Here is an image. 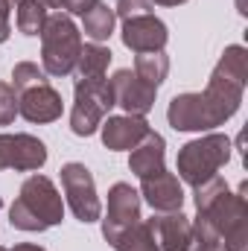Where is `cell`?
<instances>
[{
	"label": "cell",
	"mask_w": 248,
	"mask_h": 251,
	"mask_svg": "<svg viewBox=\"0 0 248 251\" xmlns=\"http://www.w3.org/2000/svg\"><path fill=\"white\" fill-rule=\"evenodd\" d=\"M246 82L248 50L243 44H231L225 47L222 59L216 62L204 91L173 97L167 108V120L175 131H210L240 111Z\"/></svg>",
	"instance_id": "obj_1"
},
{
	"label": "cell",
	"mask_w": 248,
	"mask_h": 251,
	"mask_svg": "<svg viewBox=\"0 0 248 251\" xmlns=\"http://www.w3.org/2000/svg\"><path fill=\"white\" fill-rule=\"evenodd\" d=\"M196 190V210L198 219H204L222 240L228 251H246L248 249V201L246 184L231 193V187L213 176L210 181L198 184Z\"/></svg>",
	"instance_id": "obj_2"
},
{
	"label": "cell",
	"mask_w": 248,
	"mask_h": 251,
	"mask_svg": "<svg viewBox=\"0 0 248 251\" xmlns=\"http://www.w3.org/2000/svg\"><path fill=\"white\" fill-rule=\"evenodd\" d=\"M64 219V201L59 196L56 184L47 176H29L18 199L9 207V222L18 231H29V234H41L53 225H59Z\"/></svg>",
	"instance_id": "obj_3"
},
{
	"label": "cell",
	"mask_w": 248,
	"mask_h": 251,
	"mask_svg": "<svg viewBox=\"0 0 248 251\" xmlns=\"http://www.w3.org/2000/svg\"><path fill=\"white\" fill-rule=\"evenodd\" d=\"M231 161V140L225 134H204L181 146L178 152V176L190 187H198L219 176V170Z\"/></svg>",
	"instance_id": "obj_4"
},
{
	"label": "cell",
	"mask_w": 248,
	"mask_h": 251,
	"mask_svg": "<svg viewBox=\"0 0 248 251\" xmlns=\"http://www.w3.org/2000/svg\"><path fill=\"white\" fill-rule=\"evenodd\" d=\"M82 53V35L70 15H50L41 32V67L47 76H70Z\"/></svg>",
	"instance_id": "obj_5"
},
{
	"label": "cell",
	"mask_w": 248,
	"mask_h": 251,
	"mask_svg": "<svg viewBox=\"0 0 248 251\" xmlns=\"http://www.w3.org/2000/svg\"><path fill=\"white\" fill-rule=\"evenodd\" d=\"M114 108V94L108 79H76L73 88V108H70V128L79 137H91L105 114Z\"/></svg>",
	"instance_id": "obj_6"
},
{
	"label": "cell",
	"mask_w": 248,
	"mask_h": 251,
	"mask_svg": "<svg viewBox=\"0 0 248 251\" xmlns=\"http://www.w3.org/2000/svg\"><path fill=\"white\" fill-rule=\"evenodd\" d=\"M62 190L64 199H67V207L73 210V216L79 222H97L102 216V204H99V196H97V184H94V176L85 164H64L62 167Z\"/></svg>",
	"instance_id": "obj_7"
},
{
	"label": "cell",
	"mask_w": 248,
	"mask_h": 251,
	"mask_svg": "<svg viewBox=\"0 0 248 251\" xmlns=\"http://www.w3.org/2000/svg\"><path fill=\"white\" fill-rule=\"evenodd\" d=\"M137 222H140V193L125 181H117L108 190V210L102 219V237L114 246Z\"/></svg>",
	"instance_id": "obj_8"
},
{
	"label": "cell",
	"mask_w": 248,
	"mask_h": 251,
	"mask_svg": "<svg viewBox=\"0 0 248 251\" xmlns=\"http://www.w3.org/2000/svg\"><path fill=\"white\" fill-rule=\"evenodd\" d=\"M47 164V146L32 134H0V170L35 173Z\"/></svg>",
	"instance_id": "obj_9"
},
{
	"label": "cell",
	"mask_w": 248,
	"mask_h": 251,
	"mask_svg": "<svg viewBox=\"0 0 248 251\" xmlns=\"http://www.w3.org/2000/svg\"><path fill=\"white\" fill-rule=\"evenodd\" d=\"M111 94H114V105L125 108V114H134V117H146L155 105V97H158V88L143 82L137 73L131 70H117L111 79Z\"/></svg>",
	"instance_id": "obj_10"
},
{
	"label": "cell",
	"mask_w": 248,
	"mask_h": 251,
	"mask_svg": "<svg viewBox=\"0 0 248 251\" xmlns=\"http://www.w3.org/2000/svg\"><path fill=\"white\" fill-rule=\"evenodd\" d=\"M167 24L155 15H137L123 21V44L134 53H158L167 47Z\"/></svg>",
	"instance_id": "obj_11"
},
{
	"label": "cell",
	"mask_w": 248,
	"mask_h": 251,
	"mask_svg": "<svg viewBox=\"0 0 248 251\" xmlns=\"http://www.w3.org/2000/svg\"><path fill=\"white\" fill-rule=\"evenodd\" d=\"M140 196L152 204L155 213H173V210H181V204H184V187H181L178 176L170 170L140 178Z\"/></svg>",
	"instance_id": "obj_12"
},
{
	"label": "cell",
	"mask_w": 248,
	"mask_h": 251,
	"mask_svg": "<svg viewBox=\"0 0 248 251\" xmlns=\"http://www.w3.org/2000/svg\"><path fill=\"white\" fill-rule=\"evenodd\" d=\"M62 111H64L62 94L56 88H50V82L18 94V114L29 123H53V120L62 117Z\"/></svg>",
	"instance_id": "obj_13"
},
{
	"label": "cell",
	"mask_w": 248,
	"mask_h": 251,
	"mask_svg": "<svg viewBox=\"0 0 248 251\" xmlns=\"http://www.w3.org/2000/svg\"><path fill=\"white\" fill-rule=\"evenodd\" d=\"M149 228L155 234V243L161 251H190L193 243V222L181 210L173 213H155L149 219Z\"/></svg>",
	"instance_id": "obj_14"
},
{
	"label": "cell",
	"mask_w": 248,
	"mask_h": 251,
	"mask_svg": "<svg viewBox=\"0 0 248 251\" xmlns=\"http://www.w3.org/2000/svg\"><path fill=\"white\" fill-rule=\"evenodd\" d=\"M102 131V143L111 152H123V149H134L152 128L146 123V117H134V114H123V117H108L99 126Z\"/></svg>",
	"instance_id": "obj_15"
},
{
	"label": "cell",
	"mask_w": 248,
	"mask_h": 251,
	"mask_svg": "<svg viewBox=\"0 0 248 251\" xmlns=\"http://www.w3.org/2000/svg\"><path fill=\"white\" fill-rule=\"evenodd\" d=\"M164 158H167V143H164V137H161L158 131H149V134L131 149V155H128V170H131L137 178H149V176L167 170V167H164Z\"/></svg>",
	"instance_id": "obj_16"
},
{
	"label": "cell",
	"mask_w": 248,
	"mask_h": 251,
	"mask_svg": "<svg viewBox=\"0 0 248 251\" xmlns=\"http://www.w3.org/2000/svg\"><path fill=\"white\" fill-rule=\"evenodd\" d=\"M114 21H117L114 9H111L108 3H99V0H97V3L82 15V29H85V35H88L94 44H102V41L111 38Z\"/></svg>",
	"instance_id": "obj_17"
},
{
	"label": "cell",
	"mask_w": 248,
	"mask_h": 251,
	"mask_svg": "<svg viewBox=\"0 0 248 251\" xmlns=\"http://www.w3.org/2000/svg\"><path fill=\"white\" fill-rule=\"evenodd\" d=\"M111 64V50L102 44H85L76 62V79H105Z\"/></svg>",
	"instance_id": "obj_18"
},
{
	"label": "cell",
	"mask_w": 248,
	"mask_h": 251,
	"mask_svg": "<svg viewBox=\"0 0 248 251\" xmlns=\"http://www.w3.org/2000/svg\"><path fill=\"white\" fill-rule=\"evenodd\" d=\"M47 3L44 0H18V29L24 35H41L47 24Z\"/></svg>",
	"instance_id": "obj_19"
},
{
	"label": "cell",
	"mask_w": 248,
	"mask_h": 251,
	"mask_svg": "<svg viewBox=\"0 0 248 251\" xmlns=\"http://www.w3.org/2000/svg\"><path fill=\"white\" fill-rule=\"evenodd\" d=\"M134 73L143 79V82H149V85H161L164 79H167V73H170V59H167V53L164 50H158V53H137V59H134Z\"/></svg>",
	"instance_id": "obj_20"
},
{
	"label": "cell",
	"mask_w": 248,
	"mask_h": 251,
	"mask_svg": "<svg viewBox=\"0 0 248 251\" xmlns=\"http://www.w3.org/2000/svg\"><path fill=\"white\" fill-rule=\"evenodd\" d=\"M114 249L117 251H161L158 243H155L152 228H149V219H140L137 225H131L123 237L114 243Z\"/></svg>",
	"instance_id": "obj_21"
},
{
	"label": "cell",
	"mask_w": 248,
	"mask_h": 251,
	"mask_svg": "<svg viewBox=\"0 0 248 251\" xmlns=\"http://www.w3.org/2000/svg\"><path fill=\"white\" fill-rule=\"evenodd\" d=\"M38 85H47L44 67H38L35 62H18L12 67V88H15V94H24L29 88H38Z\"/></svg>",
	"instance_id": "obj_22"
},
{
	"label": "cell",
	"mask_w": 248,
	"mask_h": 251,
	"mask_svg": "<svg viewBox=\"0 0 248 251\" xmlns=\"http://www.w3.org/2000/svg\"><path fill=\"white\" fill-rule=\"evenodd\" d=\"M190 251H228L225 249V240L204 222L196 216L193 222V243H190Z\"/></svg>",
	"instance_id": "obj_23"
},
{
	"label": "cell",
	"mask_w": 248,
	"mask_h": 251,
	"mask_svg": "<svg viewBox=\"0 0 248 251\" xmlns=\"http://www.w3.org/2000/svg\"><path fill=\"white\" fill-rule=\"evenodd\" d=\"M18 117V94L12 85L0 82V126H9Z\"/></svg>",
	"instance_id": "obj_24"
},
{
	"label": "cell",
	"mask_w": 248,
	"mask_h": 251,
	"mask_svg": "<svg viewBox=\"0 0 248 251\" xmlns=\"http://www.w3.org/2000/svg\"><path fill=\"white\" fill-rule=\"evenodd\" d=\"M114 15L123 18V21L137 18V15H152V0H117Z\"/></svg>",
	"instance_id": "obj_25"
},
{
	"label": "cell",
	"mask_w": 248,
	"mask_h": 251,
	"mask_svg": "<svg viewBox=\"0 0 248 251\" xmlns=\"http://www.w3.org/2000/svg\"><path fill=\"white\" fill-rule=\"evenodd\" d=\"M12 6H15V0H0V44H3V41L9 38V32H12V26H9Z\"/></svg>",
	"instance_id": "obj_26"
},
{
	"label": "cell",
	"mask_w": 248,
	"mask_h": 251,
	"mask_svg": "<svg viewBox=\"0 0 248 251\" xmlns=\"http://www.w3.org/2000/svg\"><path fill=\"white\" fill-rule=\"evenodd\" d=\"M94 3L97 0H59V6H62L67 15H85Z\"/></svg>",
	"instance_id": "obj_27"
},
{
	"label": "cell",
	"mask_w": 248,
	"mask_h": 251,
	"mask_svg": "<svg viewBox=\"0 0 248 251\" xmlns=\"http://www.w3.org/2000/svg\"><path fill=\"white\" fill-rule=\"evenodd\" d=\"M12 251H47V249H41V246H32V243H21V246H15Z\"/></svg>",
	"instance_id": "obj_28"
},
{
	"label": "cell",
	"mask_w": 248,
	"mask_h": 251,
	"mask_svg": "<svg viewBox=\"0 0 248 251\" xmlns=\"http://www.w3.org/2000/svg\"><path fill=\"white\" fill-rule=\"evenodd\" d=\"M152 3H158V6H181L187 0H152Z\"/></svg>",
	"instance_id": "obj_29"
},
{
	"label": "cell",
	"mask_w": 248,
	"mask_h": 251,
	"mask_svg": "<svg viewBox=\"0 0 248 251\" xmlns=\"http://www.w3.org/2000/svg\"><path fill=\"white\" fill-rule=\"evenodd\" d=\"M44 3H47V6H59V0H44Z\"/></svg>",
	"instance_id": "obj_30"
},
{
	"label": "cell",
	"mask_w": 248,
	"mask_h": 251,
	"mask_svg": "<svg viewBox=\"0 0 248 251\" xmlns=\"http://www.w3.org/2000/svg\"><path fill=\"white\" fill-rule=\"evenodd\" d=\"M0 251H6V249H3V246H0Z\"/></svg>",
	"instance_id": "obj_31"
}]
</instances>
